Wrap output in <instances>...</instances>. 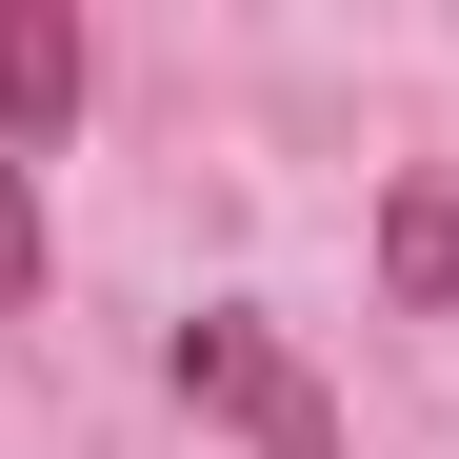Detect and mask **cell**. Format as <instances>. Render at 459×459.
<instances>
[{"label":"cell","instance_id":"6da1fadb","mask_svg":"<svg viewBox=\"0 0 459 459\" xmlns=\"http://www.w3.org/2000/svg\"><path fill=\"white\" fill-rule=\"evenodd\" d=\"M180 400H200V420H240V459H340V400H320L260 320H180Z\"/></svg>","mask_w":459,"mask_h":459},{"label":"cell","instance_id":"7a4b0ae2","mask_svg":"<svg viewBox=\"0 0 459 459\" xmlns=\"http://www.w3.org/2000/svg\"><path fill=\"white\" fill-rule=\"evenodd\" d=\"M60 120H81V21H60V0H0V140L40 160Z\"/></svg>","mask_w":459,"mask_h":459},{"label":"cell","instance_id":"3957f363","mask_svg":"<svg viewBox=\"0 0 459 459\" xmlns=\"http://www.w3.org/2000/svg\"><path fill=\"white\" fill-rule=\"evenodd\" d=\"M379 280H400V299H459V180H400V220H379Z\"/></svg>","mask_w":459,"mask_h":459},{"label":"cell","instance_id":"277c9868","mask_svg":"<svg viewBox=\"0 0 459 459\" xmlns=\"http://www.w3.org/2000/svg\"><path fill=\"white\" fill-rule=\"evenodd\" d=\"M0 299H40V160L0 140Z\"/></svg>","mask_w":459,"mask_h":459}]
</instances>
